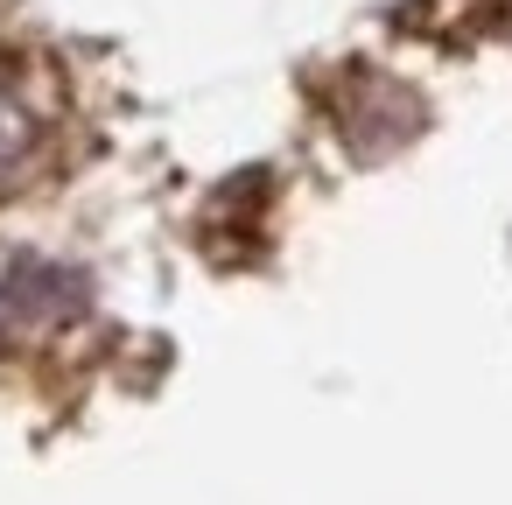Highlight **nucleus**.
<instances>
[{
    "label": "nucleus",
    "instance_id": "obj_1",
    "mask_svg": "<svg viewBox=\"0 0 512 505\" xmlns=\"http://www.w3.org/2000/svg\"><path fill=\"white\" fill-rule=\"evenodd\" d=\"M57 155V106L22 57L0 50V197H22Z\"/></svg>",
    "mask_w": 512,
    "mask_h": 505
}]
</instances>
